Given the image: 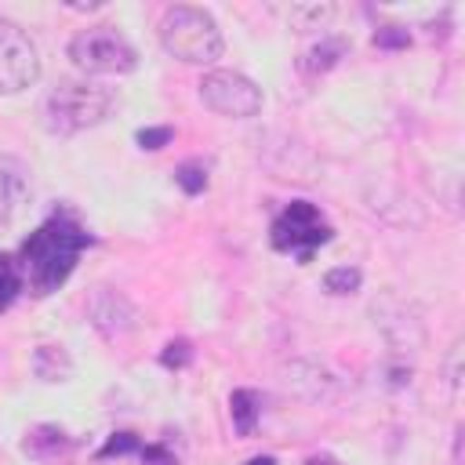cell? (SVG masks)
I'll return each instance as SVG.
<instances>
[{
  "label": "cell",
  "mask_w": 465,
  "mask_h": 465,
  "mask_svg": "<svg viewBox=\"0 0 465 465\" xmlns=\"http://www.w3.org/2000/svg\"><path fill=\"white\" fill-rule=\"evenodd\" d=\"M65 447H69V436H65L58 425H36V429H29L25 440H22V450H25L29 458H36V461H47V458L62 454Z\"/></svg>",
  "instance_id": "11"
},
{
  "label": "cell",
  "mask_w": 465,
  "mask_h": 465,
  "mask_svg": "<svg viewBox=\"0 0 465 465\" xmlns=\"http://www.w3.org/2000/svg\"><path fill=\"white\" fill-rule=\"evenodd\" d=\"M345 51H349V44H345L341 36H320L312 47H305V51H302L298 65H302V73H305V76H320V73L334 69V65L345 58Z\"/></svg>",
  "instance_id": "10"
},
{
  "label": "cell",
  "mask_w": 465,
  "mask_h": 465,
  "mask_svg": "<svg viewBox=\"0 0 465 465\" xmlns=\"http://www.w3.org/2000/svg\"><path fill=\"white\" fill-rule=\"evenodd\" d=\"M360 269H352V265H338V269H331L327 276H323V287L331 291V294H356L360 291Z\"/></svg>",
  "instance_id": "16"
},
{
  "label": "cell",
  "mask_w": 465,
  "mask_h": 465,
  "mask_svg": "<svg viewBox=\"0 0 465 465\" xmlns=\"http://www.w3.org/2000/svg\"><path fill=\"white\" fill-rule=\"evenodd\" d=\"M189 360H193V341H185V338L167 341L163 352H160V363H163L167 371H182V367H189Z\"/></svg>",
  "instance_id": "17"
},
{
  "label": "cell",
  "mask_w": 465,
  "mask_h": 465,
  "mask_svg": "<svg viewBox=\"0 0 465 465\" xmlns=\"http://www.w3.org/2000/svg\"><path fill=\"white\" fill-rule=\"evenodd\" d=\"M116 105L113 87L91 84V80H62L47 98H44V127L51 134H80L94 124H102Z\"/></svg>",
  "instance_id": "2"
},
{
  "label": "cell",
  "mask_w": 465,
  "mask_h": 465,
  "mask_svg": "<svg viewBox=\"0 0 465 465\" xmlns=\"http://www.w3.org/2000/svg\"><path fill=\"white\" fill-rule=\"evenodd\" d=\"M331 11H334L331 4H312V7H302V4H298V7H291V18L302 22V25H305V22H327Z\"/></svg>",
  "instance_id": "21"
},
{
  "label": "cell",
  "mask_w": 465,
  "mask_h": 465,
  "mask_svg": "<svg viewBox=\"0 0 465 465\" xmlns=\"http://www.w3.org/2000/svg\"><path fill=\"white\" fill-rule=\"evenodd\" d=\"M407 44H411V33L403 25H381L374 33V47H381V51H396V47H407Z\"/></svg>",
  "instance_id": "19"
},
{
  "label": "cell",
  "mask_w": 465,
  "mask_h": 465,
  "mask_svg": "<svg viewBox=\"0 0 465 465\" xmlns=\"http://www.w3.org/2000/svg\"><path fill=\"white\" fill-rule=\"evenodd\" d=\"M305 465H338V461H334L331 454H316V458H309Z\"/></svg>",
  "instance_id": "23"
},
{
  "label": "cell",
  "mask_w": 465,
  "mask_h": 465,
  "mask_svg": "<svg viewBox=\"0 0 465 465\" xmlns=\"http://www.w3.org/2000/svg\"><path fill=\"white\" fill-rule=\"evenodd\" d=\"M22 291V269L11 254H0V312L18 298Z\"/></svg>",
  "instance_id": "14"
},
{
  "label": "cell",
  "mask_w": 465,
  "mask_h": 465,
  "mask_svg": "<svg viewBox=\"0 0 465 465\" xmlns=\"http://www.w3.org/2000/svg\"><path fill=\"white\" fill-rule=\"evenodd\" d=\"M69 58L80 73L87 76H124L138 65L134 47L127 44L124 33H116L113 25H91L80 29L69 40Z\"/></svg>",
  "instance_id": "4"
},
{
  "label": "cell",
  "mask_w": 465,
  "mask_h": 465,
  "mask_svg": "<svg viewBox=\"0 0 465 465\" xmlns=\"http://www.w3.org/2000/svg\"><path fill=\"white\" fill-rule=\"evenodd\" d=\"M174 182L182 185V193H185V196H196V193H203V189H207V167H203L200 160H185V163H178Z\"/></svg>",
  "instance_id": "15"
},
{
  "label": "cell",
  "mask_w": 465,
  "mask_h": 465,
  "mask_svg": "<svg viewBox=\"0 0 465 465\" xmlns=\"http://www.w3.org/2000/svg\"><path fill=\"white\" fill-rule=\"evenodd\" d=\"M33 371L40 381H65L73 374V360L62 345H36L33 352Z\"/></svg>",
  "instance_id": "13"
},
{
  "label": "cell",
  "mask_w": 465,
  "mask_h": 465,
  "mask_svg": "<svg viewBox=\"0 0 465 465\" xmlns=\"http://www.w3.org/2000/svg\"><path fill=\"white\" fill-rule=\"evenodd\" d=\"M171 138H174L171 127H142V131L134 134V142H138L142 149H163Z\"/></svg>",
  "instance_id": "20"
},
{
  "label": "cell",
  "mask_w": 465,
  "mask_h": 465,
  "mask_svg": "<svg viewBox=\"0 0 465 465\" xmlns=\"http://www.w3.org/2000/svg\"><path fill=\"white\" fill-rule=\"evenodd\" d=\"M331 236H334V229L323 222L320 207L309 203V200H291L280 211V218L272 222V229H269L272 247L283 251V254H294L298 265L312 262V251L323 247Z\"/></svg>",
  "instance_id": "5"
},
{
  "label": "cell",
  "mask_w": 465,
  "mask_h": 465,
  "mask_svg": "<svg viewBox=\"0 0 465 465\" xmlns=\"http://www.w3.org/2000/svg\"><path fill=\"white\" fill-rule=\"evenodd\" d=\"M138 454H142V465H178V458L163 443H145Z\"/></svg>",
  "instance_id": "22"
},
{
  "label": "cell",
  "mask_w": 465,
  "mask_h": 465,
  "mask_svg": "<svg viewBox=\"0 0 465 465\" xmlns=\"http://www.w3.org/2000/svg\"><path fill=\"white\" fill-rule=\"evenodd\" d=\"M229 414H232V429L236 436H251L258 418H262V396L254 389H232L229 396Z\"/></svg>",
  "instance_id": "12"
},
{
  "label": "cell",
  "mask_w": 465,
  "mask_h": 465,
  "mask_svg": "<svg viewBox=\"0 0 465 465\" xmlns=\"http://www.w3.org/2000/svg\"><path fill=\"white\" fill-rule=\"evenodd\" d=\"M200 98L207 109H214L218 116H232V120H247L262 109V87L254 80H247L236 69H211L200 80Z\"/></svg>",
  "instance_id": "6"
},
{
  "label": "cell",
  "mask_w": 465,
  "mask_h": 465,
  "mask_svg": "<svg viewBox=\"0 0 465 465\" xmlns=\"http://www.w3.org/2000/svg\"><path fill=\"white\" fill-rule=\"evenodd\" d=\"M87 243H91V232L73 214H51L18 247V258H22L18 269L29 276V287L36 294H51L69 280V272L76 269V258Z\"/></svg>",
  "instance_id": "1"
},
{
  "label": "cell",
  "mask_w": 465,
  "mask_h": 465,
  "mask_svg": "<svg viewBox=\"0 0 465 465\" xmlns=\"http://www.w3.org/2000/svg\"><path fill=\"white\" fill-rule=\"evenodd\" d=\"M87 316H91V327L105 341H120L138 327V309L131 305V298L124 291H113V287H94L91 291Z\"/></svg>",
  "instance_id": "8"
},
{
  "label": "cell",
  "mask_w": 465,
  "mask_h": 465,
  "mask_svg": "<svg viewBox=\"0 0 465 465\" xmlns=\"http://www.w3.org/2000/svg\"><path fill=\"white\" fill-rule=\"evenodd\" d=\"M142 450V440L134 432H113L105 440V447L98 450V458H124V454H138Z\"/></svg>",
  "instance_id": "18"
},
{
  "label": "cell",
  "mask_w": 465,
  "mask_h": 465,
  "mask_svg": "<svg viewBox=\"0 0 465 465\" xmlns=\"http://www.w3.org/2000/svg\"><path fill=\"white\" fill-rule=\"evenodd\" d=\"M247 465H276V458H272V454H258V458H251Z\"/></svg>",
  "instance_id": "24"
},
{
  "label": "cell",
  "mask_w": 465,
  "mask_h": 465,
  "mask_svg": "<svg viewBox=\"0 0 465 465\" xmlns=\"http://www.w3.org/2000/svg\"><path fill=\"white\" fill-rule=\"evenodd\" d=\"M36 76H40L36 44L29 40V33L18 22L0 15V94L25 91L36 84Z\"/></svg>",
  "instance_id": "7"
},
{
  "label": "cell",
  "mask_w": 465,
  "mask_h": 465,
  "mask_svg": "<svg viewBox=\"0 0 465 465\" xmlns=\"http://www.w3.org/2000/svg\"><path fill=\"white\" fill-rule=\"evenodd\" d=\"M29 203V171L18 156H0V229H7Z\"/></svg>",
  "instance_id": "9"
},
{
  "label": "cell",
  "mask_w": 465,
  "mask_h": 465,
  "mask_svg": "<svg viewBox=\"0 0 465 465\" xmlns=\"http://www.w3.org/2000/svg\"><path fill=\"white\" fill-rule=\"evenodd\" d=\"M160 44L178 62H193V65H207V62L222 58V47H225L222 29L211 18V11L193 7V4H174V7L163 11Z\"/></svg>",
  "instance_id": "3"
}]
</instances>
